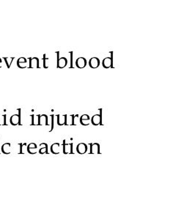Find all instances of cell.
<instances>
[{"label":"cell","mask_w":178,"mask_h":200,"mask_svg":"<svg viewBox=\"0 0 178 200\" xmlns=\"http://www.w3.org/2000/svg\"><path fill=\"white\" fill-rule=\"evenodd\" d=\"M100 114H95L91 118V123L93 125H99L102 124V109H100Z\"/></svg>","instance_id":"obj_1"},{"label":"cell","mask_w":178,"mask_h":200,"mask_svg":"<svg viewBox=\"0 0 178 200\" xmlns=\"http://www.w3.org/2000/svg\"><path fill=\"white\" fill-rule=\"evenodd\" d=\"M88 147L85 143H79L77 146H76V152L79 154L83 155L87 152Z\"/></svg>","instance_id":"obj_2"},{"label":"cell","mask_w":178,"mask_h":200,"mask_svg":"<svg viewBox=\"0 0 178 200\" xmlns=\"http://www.w3.org/2000/svg\"><path fill=\"white\" fill-rule=\"evenodd\" d=\"M20 110L19 109V114H13L10 117V124L12 125H21V117H20Z\"/></svg>","instance_id":"obj_3"},{"label":"cell","mask_w":178,"mask_h":200,"mask_svg":"<svg viewBox=\"0 0 178 200\" xmlns=\"http://www.w3.org/2000/svg\"><path fill=\"white\" fill-rule=\"evenodd\" d=\"M87 65V61L84 57H79L76 60V65L78 68H84Z\"/></svg>","instance_id":"obj_4"},{"label":"cell","mask_w":178,"mask_h":200,"mask_svg":"<svg viewBox=\"0 0 178 200\" xmlns=\"http://www.w3.org/2000/svg\"><path fill=\"white\" fill-rule=\"evenodd\" d=\"M62 152L64 154H68L71 153L73 154V144H66L65 140H63V144H62Z\"/></svg>","instance_id":"obj_5"},{"label":"cell","mask_w":178,"mask_h":200,"mask_svg":"<svg viewBox=\"0 0 178 200\" xmlns=\"http://www.w3.org/2000/svg\"><path fill=\"white\" fill-rule=\"evenodd\" d=\"M37 125H48V116L46 114L37 115Z\"/></svg>","instance_id":"obj_6"},{"label":"cell","mask_w":178,"mask_h":200,"mask_svg":"<svg viewBox=\"0 0 178 200\" xmlns=\"http://www.w3.org/2000/svg\"><path fill=\"white\" fill-rule=\"evenodd\" d=\"M62 150V148L59 143H54V144L51 146V152L53 154L55 155L59 154Z\"/></svg>","instance_id":"obj_7"},{"label":"cell","mask_w":178,"mask_h":200,"mask_svg":"<svg viewBox=\"0 0 178 200\" xmlns=\"http://www.w3.org/2000/svg\"><path fill=\"white\" fill-rule=\"evenodd\" d=\"M89 65L91 68H98L100 65V59L98 57H92L89 61Z\"/></svg>","instance_id":"obj_8"},{"label":"cell","mask_w":178,"mask_h":200,"mask_svg":"<svg viewBox=\"0 0 178 200\" xmlns=\"http://www.w3.org/2000/svg\"><path fill=\"white\" fill-rule=\"evenodd\" d=\"M90 146V153L89 154H99L100 153V144L98 143H91Z\"/></svg>","instance_id":"obj_9"},{"label":"cell","mask_w":178,"mask_h":200,"mask_svg":"<svg viewBox=\"0 0 178 200\" xmlns=\"http://www.w3.org/2000/svg\"><path fill=\"white\" fill-rule=\"evenodd\" d=\"M67 116H68L67 114H65V115L58 114V115H56V117H57L58 125L61 126V125H67Z\"/></svg>","instance_id":"obj_10"},{"label":"cell","mask_w":178,"mask_h":200,"mask_svg":"<svg viewBox=\"0 0 178 200\" xmlns=\"http://www.w3.org/2000/svg\"><path fill=\"white\" fill-rule=\"evenodd\" d=\"M89 122H90V117L88 114H83L80 117V123L82 125H89Z\"/></svg>","instance_id":"obj_11"},{"label":"cell","mask_w":178,"mask_h":200,"mask_svg":"<svg viewBox=\"0 0 178 200\" xmlns=\"http://www.w3.org/2000/svg\"><path fill=\"white\" fill-rule=\"evenodd\" d=\"M37 146L35 143H30L26 147V151L29 153V154H35L37 153Z\"/></svg>","instance_id":"obj_12"},{"label":"cell","mask_w":178,"mask_h":200,"mask_svg":"<svg viewBox=\"0 0 178 200\" xmlns=\"http://www.w3.org/2000/svg\"><path fill=\"white\" fill-rule=\"evenodd\" d=\"M112 64H113V61H112V57H106L105 59H104V60L102 62L103 67L106 69L112 67Z\"/></svg>","instance_id":"obj_13"},{"label":"cell","mask_w":178,"mask_h":200,"mask_svg":"<svg viewBox=\"0 0 178 200\" xmlns=\"http://www.w3.org/2000/svg\"><path fill=\"white\" fill-rule=\"evenodd\" d=\"M68 65V59L65 57H61L57 59V67L58 68H64Z\"/></svg>","instance_id":"obj_14"},{"label":"cell","mask_w":178,"mask_h":200,"mask_svg":"<svg viewBox=\"0 0 178 200\" xmlns=\"http://www.w3.org/2000/svg\"><path fill=\"white\" fill-rule=\"evenodd\" d=\"M1 150L4 154H10L11 152V144L10 143H5L1 146Z\"/></svg>","instance_id":"obj_15"},{"label":"cell","mask_w":178,"mask_h":200,"mask_svg":"<svg viewBox=\"0 0 178 200\" xmlns=\"http://www.w3.org/2000/svg\"><path fill=\"white\" fill-rule=\"evenodd\" d=\"M26 59L24 58V57H21L18 59L17 62V65L18 67H19L20 68H24V67H26Z\"/></svg>","instance_id":"obj_16"},{"label":"cell","mask_w":178,"mask_h":200,"mask_svg":"<svg viewBox=\"0 0 178 200\" xmlns=\"http://www.w3.org/2000/svg\"><path fill=\"white\" fill-rule=\"evenodd\" d=\"M40 150H39V153L40 154H45L48 153V144L46 143H42L40 144Z\"/></svg>","instance_id":"obj_17"},{"label":"cell","mask_w":178,"mask_h":200,"mask_svg":"<svg viewBox=\"0 0 178 200\" xmlns=\"http://www.w3.org/2000/svg\"><path fill=\"white\" fill-rule=\"evenodd\" d=\"M29 67H39V60L38 59L32 58L30 59V65Z\"/></svg>","instance_id":"obj_18"},{"label":"cell","mask_w":178,"mask_h":200,"mask_svg":"<svg viewBox=\"0 0 178 200\" xmlns=\"http://www.w3.org/2000/svg\"><path fill=\"white\" fill-rule=\"evenodd\" d=\"M19 145H20V152H19V153L20 154H23L25 152L24 148L26 147V143H24V144H19Z\"/></svg>","instance_id":"obj_19"},{"label":"cell","mask_w":178,"mask_h":200,"mask_svg":"<svg viewBox=\"0 0 178 200\" xmlns=\"http://www.w3.org/2000/svg\"><path fill=\"white\" fill-rule=\"evenodd\" d=\"M51 129L50 132L52 131V130L54 129V115L52 114V115H51Z\"/></svg>","instance_id":"obj_20"},{"label":"cell","mask_w":178,"mask_h":200,"mask_svg":"<svg viewBox=\"0 0 178 200\" xmlns=\"http://www.w3.org/2000/svg\"><path fill=\"white\" fill-rule=\"evenodd\" d=\"M31 117H32V125H35V115H32Z\"/></svg>","instance_id":"obj_21"},{"label":"cell","mask_w":178,"mask_h":200,"mask_svg":"<svg viewBox=\"0 0 178 200\" xmlns=\"http://www.w3.org/2000/svg\"><path fill=\"white\" fill-rule=\"evenodd\" d=\"M4 117V125H6V115H3Z\"/></svg>","instance_id":"obj_22"}]
</instances>
